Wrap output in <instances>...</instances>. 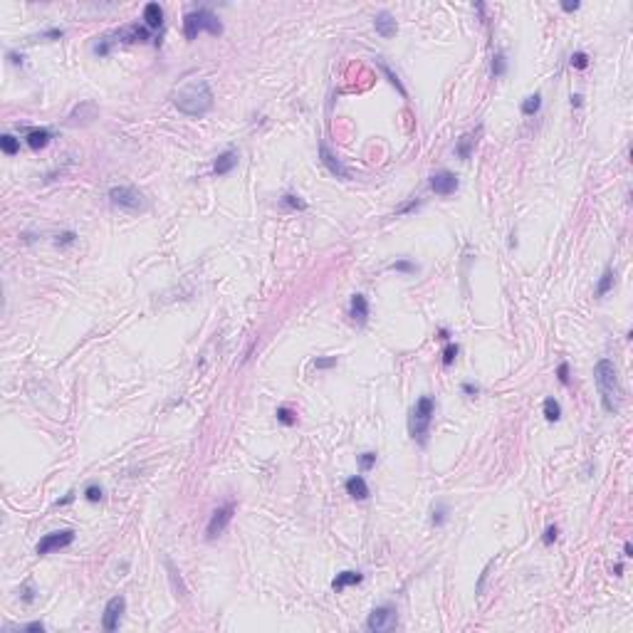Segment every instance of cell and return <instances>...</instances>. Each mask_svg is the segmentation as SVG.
I'll list each match as a JSON object with an SVG mask.
<instances>
[{"instance_id":"obj_44","label":"cell","mask_w":633,"mask_h":633,"mask_svg":"<svg viewBox=\"0 0 633 633\" xmlns=\"http://www.w3.org/2000/svg\"><path fill=\"white\" fill-rule=\"evenodd\" d=\"M20 596H22V601H28V603H33L35 601V596H33V589H30V584H25L22 589H20Z\"/></svg>"},{"instance_id":"obj_43","label":"cell","mask_w":633,"mask_h":633,"mask_svg":"<svg viewBox=\"0 0 633 633\" xmlns=\"http://www.w3.org/2000/svg\"><path fill=\"white\" fill-rule=\"evenodd\" d=\"M22 631H35V633H42V631H45V623H40V621H33V623H25V626H22Z\"/></svg>"},{"instance_id":"obj_33","label":"cell","mask_w":633,"mask_h":633,"mask_svg":"<svg viewBox=\"0 0 633 633\" xmlns=\"http://www.w3.org/2000/svg\"><path fill=\"white\" fill-rule=\"evenodd\" d=\"M391 270H396V272H416V265L411 260H396L389 265Z\"/></svg>"},{"instance_id":"obj_48","label":"cell","mask_w":633,"mask_h":633,"mask_svg":"<svg viewBox=\"0 0 633 633\" xmlns=\"http://www.w3.org/2000/svg\"><path fill=\"white\" fill-rule=\"evenodd\" d=\"M623 556H633V547H631V542H626V544H623Z\"/></svg>"},{"instance_id":"obj_50","label":"cell","mask_w":633,"mask_h":633,"mask_svg":"<svg viewBox=\"0 0 633 633\" xmlns=\"http://www.w3.org/2000/svg\"><path fill=\"white\" fill-rule=\"evenodd\" d=\"M614 571H616V576H621V574H623V567H621V564H616V567H614Z\"/></svg>"},{"instance_id":"obj_28","label":"cell","mask_w":633,"mask_h":633,"mask_svg":"<svg viewBox=\"0 0 633 633\" xmlns=\"http://www.w3.org/2000/svg\"><path fill=\"white\" fill-rule=\"evenodd\" d=\"M445 520H448V507L443 502H438L436 507H433V517H431V522L436 524V527H440V524H445Z\"/></svg>"},{"instance_id":"obj_15","label":"cell","mask_w":633,"mask_h":633,"mask_svg":"<svg viewBox=\"0 0 633 633\" xmlns=\"http://www.w3.org/2000/svg\"><path fill=\"white\" fill-rule=\"evenodd\" d=\"M344 487H346V495L354 497V500H366L369 497V485H366V480L361 475H351Z\"/></svg>"},{"instance_id":"obj_9","label":"cell","mask_w":633,"mask_h":633,"mask_svg":"<svg viewBox=\"0 0 633 633\" xmlns=\"http://www.w3.org/2000/svg\"><path fill=\"white\" fill-rule=\"evenodd\" d=\"M428 186H431V191H433L436 195L445 198V195H453L455 191H458L460 181H458V176H455L453 171H448V168H440V171H436V173L431 176Z\"/></svg>"},{"instance_id":"obj_31","label":"cell","mask_w":633,"mask_h":633,"mask_svg":"<svg viewBox=\"0 0 633 633\" xmlns=\"http://www.w3.org/2000/svg\"><path fill=\"white\" fill-rule=\"evenodd\" d=\"M458 351H460V346L458 344H448L445 349H443V366H450L458 357Z\"/></svg>"},{"instance_id":"obj_40","label":"cell","mask_w":633,"mask_h":633,"mask_svg":"<svg viewBox=\"0 0 633 633\" xmlns=\"http://www.w3.org/2000/svg\"><path fill=\"white\" fill-rule=\"evenodd\" d=\"M556 376H559L562 384H569V364L567 361H562V364L556 366Z\"/></svg>"},{"instance_id":"obj_36","label":"cell","mask_w":633,"mask_h":633,"mask_svg":"<svg viewBox=\"0 0 633 633\" xmlns=\"http://www.w3.org/2000/svg\"><path fill=\"white\" fill-rule=\"evenodd\" d=\"M556 537H559V527L556 524H549L547 529H544V537H542V542L549 547V544H554L556 542Z\"/></svg>"},{"instance_id":"obj_16","label":"cell","mask_w":633,"mask_h":633,"mask_svg":"<svg viewBox=\"0 0 633 633\" xmlns=\"http://www.w3.org/2000/svg\"><path fill=\"white\" fill-rule=\"evenodd\" d=\"M144 22H146V28H151V30H159L163 25V8L159 3H146V8H144Z\"/></svg>"},{"instance_id":"obj_7","label":"cell","mask_w":633,"mask_h":633,"mask_svg":"<svg viewBox=\"0 0 633 633\" xmlns=\"http://www.w3.org/2000/svg\"><path fill=\"white\" fill-rule=\"evenodd\" d=\"M233 515H235V504L233 502H225V504H220L218 510H213L208 527H206V539L213 542L215 537L223 535L227 529V524H230V520H233Z\"/></svg>"},{"instance_id":"obj_27","label":"cell","mask_w":633,"mask_h":633,"mask_svg":"<svg viewBox=\"0 0 633 633\" xmlns=\"http://www.w3.org/2000/svg\"><path fill=\"white\" fill-rule=\"evenodd\" d=\"M282 206H287V208H292V211H305V208H307V203H305L299 195H294V193L285 195V198H282Z\"/></svg>"},{"instance_id":"obj_49","label":"cell","mask_w":633,"mask_h":633,"mask_svg":"<svg viewBox=\"0 0 633 633\" xmlns=\"http://www.w3.org/2000/svg\"><path fill=\"white\" fill-rule=\"evenodd\" d=\"M72 497H74V495H72V492H69V495H67L65 500H60V502H57V504H67V502H72Z\"/></svg>"},{"instance_id":"obj_1","label":"cell","mask_w":633,"mask_h":633,"mask_svg":"<svg viewBox=\"0 0 633 633\" xmlns=\"http://www.w3.org/2000/svg\"><path fill=\"white\" fill-rule=\"evenodd\" d=\"M213 89L211 84L206 80H195V82H188V84H183L179 92L173 94V104H176V109L181 114H186V116H203V114H208L213 109Z\"/></svg>"},{"instance_id":"obj_38","label":"cell","mask_w":633,"mask_h":633,"mask_svg":"<svg viewBox=\"0 0 633 633\" xmlns=\"http://www.w3.org/2000/svg\"><path fill=\"white\" fill-rule=\"evenodd\" d=\"M416 208H421V200H408V203H403L401 208H396V215H403V213H411V211H416Z\"/></svg>"},{"instance_id":"obj_46","label":"cell","mask_w":633,"mask_h":633,"mask_svg":"<svg viewBox=\"0 0 633 633\" xmlns=\"http://www.w3.org/2000/svg\"><path fill=\"white\" fill-rule=\"evenodd\" d=\"M8 57H10V62H13V65H22V60H25V57H22V55H17V52H8Z\"/></svg>"},{"instance_id":"obj_29","label":"cell","mask_w":633,"mask_h":633,"mask_svg":"<svg viewBox=\"0 0 633 633\" xmlns=\"http://www.w3.org/2000/svg\"><path fill=\"white\" fill-rule=\"evenodd\" d=\"M277 421L282 423V425H294V423H297V416H294L287 406H280L277 408Z\"/></svg>"},{"instance_id":"obj_42","label":"cell","mask_w":633,"mask_h":633,"mask_svg":"<svg viewBox=\"0 0 633 633\" xmlns=\"http://www.w3.org/2000/svg\"><path fill=\"white\" fill-rule=\"evenodd\" d=\"M579 8H581L579 0H574V3H571V0H564V3H562V10H564V13H574V10H579Z\"/></svg>"},{"instance_id":"obj_13","label":"cell","mask_w":633,"mask_h":633,"mask_svg":"<svg viewBox=\"0 0 633 633\" xmlns=\"http://www.w3.org/2000/svg\"><path fill=\"white\" fill-rule=\"evenodd\" d=\"M349 314H351V319H354L359 326H364L366 324V319H369V299H366L364 294H354L351 302H349Z\"/></svg>"},{"instance_id":"obj_34","label":"cell","mask_w":633,"mask_h":633,"mask_svg":"<svg viewBox=\"0 0 633 633\" xmlns=\"http://www.w3.org/2000/svg\"><path fill=\"white\" fill-rule=\"evenodd\" d=\"M74 240H77V235H74L72 230H65V233H60V235L55 238V245H57V247H65V245H72Z\"/></svg>"},{"instance_id":"obj_17","label":"cell","mask_w":633,"mask_h":633,"mask_svg":"<svg viewBox=\"0 0 633 633\" xmlns=\"http://www.w3.org/2000/svg\"><path fill=\"white\" fill-rule=\"evenodd\" d=\"M364 581V576H361V571H354V569H346V571H341V574H337V579L332 581V589L334 591H344L346 586H351V584H361Z\"/></svg>"},{"instance_id":"obj_3","label":"cell","mask_w":633,"mask_h":633,"mask_svg":"<svg viewBox=\"0 0 633 633\" xmlns=\"http://www.w3.org/2000/svg\"><path fill=\"white\" fill-rule=\"evenodd\" d=\"M433 416H436V401H433L431 396H421V398L416 401V406L411 408L408 431H411V438L416 440L418 445H425V443H428V431H431Z\"/></svg>"},{"instance_id":"obj_14","label":"cell","mask_w":633,"mask_h":633,"mask_svg":"<svg viewBox=\"0 0 633 633\" xmlns=\"http://www.w3.org/2000/svg\"><path fill=\"white\" fill-rule=\"evenodd\" d=\"M235 166H238V151L227 148V151H223V154L215 159V163H213V173H215V176H225V173H230Z\"/></svg>"},{"instance_id":"obj_4","label":"cell","mask_w":633,"mask_h":633,"mask_svg":"<svg viewBox=\"0 0 633 633\" xmlns=\"http://www.w3.org/2000/svg\"><path fill=\"white\" fill-rule=\"evenodd\" d=\"M203 30L211 35H223V22L208 8H198V10H193V13H188V15L183 17V35H186V40H195Z\"/></svg>"},{"instance_id":"obj_41","label":"cell","mask_w":633,"mask_h":633,"mask_svg":"<svg viewBox=\"0 0 633 633\" xmlns=\"http://www.w3.org/2000/svg\"><path fill=\"white\" fill-rule=\"evenodd\" d=\"M334 364H337V357L317 359V361H314V366H317V369H329V366H334Z\"/></svg>"},{"instance_id":"obj_45","label":"cell","mask_w":633,"mask_h":633,"mask_svg":"<svg viewBox=\"0 0 633 633\" xmlns=\"http://www.w3.org/2000/svg\"><path fill=\"white\" fill-rule=\"evenodd\" d=\"M477 386L475 384H463V393H468V396H477Z\"/></svg>"},{"instance_id":"obj_26","label":"cell","mask_w":633,"mask_h":633,"mask_svg":"<svg viewBox=\"0 0 633 633\" xmlns=\"http://www.w3.org/2000/svg\"><path fill=\"white\" fill-rule=\"evenodd\" d=\"M504 72H507V57H504L502 52H497L492 57V77L497 80V77H502Z\"/></svg>"},{"instance_id":"obj_22","label":"cell","mask_w":633,"mask_h":633,"mask_svg":"<svg viewBox=\"0 0 633 633\" xmlns=\"http://www.w3.org/2000/svg\"><path fill=\"white\" fill-rule=\"evenodd\" d=\"M542 411H544V418H547L549 423H556L559 418H562V406H559V401H556V398H552V396H549V398L544 401Z\"/></svg>"},{"instance_id":"obj_11","label":"cell","mask_w":633,"mask_h":633,"mask_svg":"<svg viewBox=\"0 0 633 633\" xmlns=\"http://www.w3.org/2000/svg\"><path fill=\"white\" fill-rule=\"evenodd\" d=\"M319 161H322L326 168H329V173H332V176H337V179H344V181L351 179V171H349V168H346V166L341 163V159L337 156V154H334V151H332V148L326 146L324 141L319 144Z\"/></svg>"},{"instance_id":"obj_25","label":"cell","mask_w":633,"mask_h":633,"mask_svg":"<svg viewBox=\"0 0 633 633\" xmlns=\"http://www.w3.org/2000/svg\"><path fill=\"white\" fill-rule=\"evenodd\" d=\"M376 65L381 67V72H384V74H386V77H389V82H391V84H393V87H396V89H398V94H401V97H406V87H403V84H401V80H398V74H393V72H391V67L386 65V62H381V60H378V62H376Z\"/></svg>"},{"instance_id":"obj_39","label":"cell","mask_w":633,"mask_h":633,"mask_svg":"<svg viewBox=\"0 0 633 633\" xmlns=\"http://www.w3.org/2000/svg\"><path fill=\"white\" fill-rule=\"evenodd\" d=\"M60 37H65V30H47V33L37 35L35 40H60Z\"/></svg>"},{"instance_id":"obj_30","label":"cell","mask_w":633,"mask_h":633,"mask_svg":"<svg viewBox=\"0 0 633 633\" xmlns=\"http://www.w3.org/2000/svg\"><path fill=\"white\" fill-rule=\"evenodd\" d=\"M569 62H571L574 69H586V67H589V55L579 49V52H574V55H571V60H569Z\"/></svg>"},{"instance_id":"obj_12","label":"cell","mask_w":633,"mask_h":633,"mask_svg":"<svg viewBox=\"0 0 633 633\" xmlns=\"http://www.w3.org/2000/svg\"><path fill=\"white\" fill-rule=\"evenodd\" d=\"M373 28H376V33L381 35V37H386V40L398 33V22H396V17L391 15L389 10H381V13L373 15Z\"/></svg>"},{"instance_id":"obj_32","label":"cell","mask_w":633,"mask_h":633,"mask_svg":"<svg viewBox=\"0 0 633 633\" xmlns=\"http://www.w3.org/2000/svg\"><path fill=\"white\" fill-rule=\"evenodd\" d=\"M84 497L89 500V502H99L102 497H104V490L99 485H87V490H84Z\"/></svg>"},{"instance_id":"obj_6","label":"cell","mask_w":633,"mask_h":633,"mask_svg":"<svg viewBox=\"0 0 633 633\" xmlns=\"http://www.w3.org/2000/svg\"><path fill=\"white\" fill-rule=\"evenodd\" d=\"M396 623H398V614H396V609L391 603L376 606L371 614H369V618H366V628L371 633L391 631V628H396Z\"/></svg>"},{"instance_id":"obj_2","label":"cell","mask_w":633,"mask_h":633,"mask_svg":"<svg viewBox=\"0 0 633 633\" xmlns=\"http://www.w3.org/2000/svg\"><path fill=\"white\" fill-rule=\"evenodd\" d=\"M594 378H596V386H599L603 411L606 413H618L623 391H621V381H618V371L614 366V361L611 359H599L596 366H594Z\"/></svg>"},{"instance_id":"obj_10","label":"cell","mask_w":633,"mask_h":633,"mask_svg":"<svg viewBox=\"0 0 633 633\" xmlns=\"http://www.w3.org/2000/svg\"><path fill=\"white\" fill-rule=\"evenodd\" d=\"M124 611H126V599H124L121 594H119V596H112V599L107 601L104 616H102L104 631H116V628H119V621H121V616H124Z\"/></svg>"},{"instance_id":"obj_21","label":"cell","mask_w":633,"mask_h":633,"mask_svg":"<svg viewBox=\"0 0 633 633\" xmlns=\"http://www.w3.org/2000/svg\"><path fill=\"white\" fill-rule=\"evenodd\" d=\"M614 280H616V275H614V267H606V270H603V275H601V280H599V287H596V297H599V299L611 292Z\"/></svg>"},{"instance_id":"obj_5","label":"cell","mask_w":633,"mask_h":633,"mask_svg":"<svg viewBox=\"0 0 633 633\" xmlns=\"http://www.w3.org/2000/svg\"><path fill=\"white\" fill-rule=\"evenodd\" d=\"M109 200L116 208H124L129 213H144L148 208V198L134 186H114V188H109Z\"/></svg>"},{"instance_id":"obj_37","label":"cell","mask_w":633,"mask_h":633,"mask_svg":"<svg viewBox=\"0 0 633 633\" xmlns=\"http://www.w3.org/2000/svg\"><path fill=\"white\" fill-rule=\"evenodd\" d=\"M109 49H112V40H107V37H104L102 42L94 45V55H99V57H107V55H109Z\"/></svg>"},{"instance_id":"obj_18","label":"cell","mask_w":633,"mask_h":633,"mask_svg":"<svg viewBox=\"0 0 633 633\" xmlns=\"http://www.w3.org/2000/svg\"><path fill=\"white\" fill-rule=\"evenodd\" d=\"M49 139H52V131H49V129H30V131H28V136H25L28 146L33 148V151L45 148L49 144Z\"/></svg>"},{"instance_id":"obj_35","label":"cell","mask_w":633,"mask_h":633,"mask_svg":"<svg viewBox=\"0 0 633 633\" xmlns=\"http://www.w3.org/2000/svg\"><path fill=\"white\" fill-rule=\"evenodd\" d=\"M359 465H361V470H371L376 465V453H361L359 455Z\"/></svg>"},{"instance_id":"obj_20","label":"cell","mask_w":633,"mask_h":633,"mask_svg":"<svg viewBox=\"0 0 633 633\" xmlns=\"http://www.w3.org/2000/svg\"><path fill=\"white\" fill-rule=\"evenodd\" d=\"M472 146H475V136H472V134L460 136V139H458V144H455V154H458V159L468 161V159L472 156Z\"/></svg>"},{"instance_id":"obj_24","label":"cell","mask_w":633,"mask_h":633,"mask_svg":"<svg viewBox=\"0 0 633 633\" xmlns=\"http://www.w3.org/2000/svg\"><path fill=\"white\" fill-rule=\"evenodd\" d=\"M539 109H542V94H529L522 102V114L524 116H535Z\"/></svg>"},{"instance_id":"obj_8","label":"cell","mask_w":633,"mask_h":633,"mask_svg":"<svg viewBox=\"0 0 633 633\" xmlns=\"http://www.w3.org/2000/svg\"><path fill=\"white\" fill-rule=\"evenodd\" d=\"M74 542V532L72 529H60V532H49L45 535L40 542H37V547H35V552L40 554V556H45V554H52V552H60V549H67L69 544Z\"/></svg>"},{"instance_id":"obj_23","label":"cell","mask_w":633,"mask_h":633,"mask_svg":"<svg viewBox=\"0 0 633 633\" xmlns=\"http://www.w3.org/2000/svg\"><path fill=\"white\" fill-rule=\"evenodd\" d=\"M0 148H3V154L15 156L17 151H20V139H15L13 134H3L0 136Z\"/></svg>"},{"instance_id":"obj_19","label":"cell","mask_w":633,"mask_h":633,"mask_svg":"<svg viewBox=\"0 0 633 633\" xmlns=\"http://www.w3.org/2000/svg\"><path fill=\"white\" fill-rule=\"evenodd\" d=\"M119 37L124 40V42H146L148 40V28H139V25H129V28H124Z\"/></svg>"},{"instance_id":"obj_47","label":"cell","mask_w":633,"mask_h":633,"mask_svg":"<svg viewBox=\"0 0 633 633\" xmlns=\"http://www.w3.org/2000/svg\"><path fill=\"white\" fill-rule=\"evenodd\" d=\"M584 104V97L581 94H571V107H581Z\"/></svg>"}]
</instances>
